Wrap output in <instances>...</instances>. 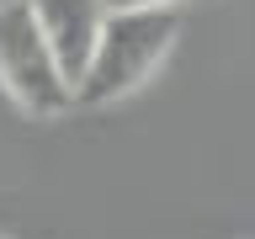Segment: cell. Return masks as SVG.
<instances>
[{
  "mask_svg": "<svg viewBox=\"0 0 255 239\" xmlns=\"http://www.w3.org/2000/svg\"><path fill=\"white\" fill-rule=\"evenodd\" d=\"M175 37H181V5L154 0V5H112L96 37V53L75 85V107L96 112L112 107L123 96L143 91L159 75V64L170 59Z\"/></svg>",
  "mask_w": 255,
  "mask_h": 239,
  "instance_id": "obj_1",
  "label": "cell"
},
{
  "mask_svg": "<svg viewBox=\"0 0 255 239\" xmlns=\"http://www.w3.org/2000/svg\"><path fill=\"white\" fill-rule=\"evenodd\" d=\"M0 91L27 117H64L75 107V80L64 75L32 0H0Z\"/></svg>",
  "mask_w": 255,
  "mask_h": 239,
  "instance_id": "obj_2",
  "label": "cell"
},
{
  "mask_svg": "<svg viewBox=\"0 0 255 239\" xmlns=\"http://www.w3.org/2000/svg\"><path fill=\"white\" fill-rule=\"evenodd\" d=\"M37 5V21H43L48 43H53V53H59L64 75L80 85V75H85V64H91L96 53V37H101V21H107V0H32Z\"/></svg>",
  "mask_w": 255,
  "mask_h": 239,
  "instance_id": "obj_3",
  "label": "cell"
},
{
  "mask_svg": "<svg viewBox=\"0 0 255 239\" xmlns=\"http://www.w3.org/2000/svg\"><path fill=\"white\" fill-rule=\"evenodd\" d=\"M107 5H154V0H107ZM181 5V0H175Z\"/></svg>",
  "mask_w": 255,
  "mask_h": 239,
  "instance_id": "obj_4",
  "label": "cell"
},
{
  "mask_svg": "<svg viewBox=\"0 0 255 239\" xmlns=\"http://www.w3.org/2000/svg\"><path fill=\"white\" fill-rule=\"evenodd\" d=\"M0 239H5V234H0Z\"/></svg>",
  "mask_w": 255,
  "mask_h": 239,
  "instance_id": "obj_5",
  "label": "cell"
}]
</instances>
